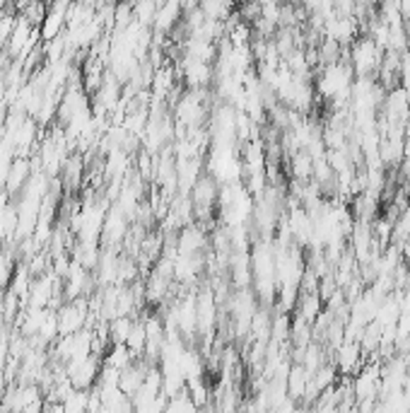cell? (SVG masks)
<instances>
[{"mask_svg":"<svg viewBox=\"0 0 410 413\" xmlns=\"http://www.w3.org/2000/svg\"><path fill=\"white\" fill-rule=\"evenodd\" d=\"M316 90L321 97L333 102L348 99L352 92V68L345 63H328L323 65L321 75H318Z\"/></svg>","mask_w":410,"mask_h":413,"instance_id":"obj_1","label":"cell"},{"mask_svg":"<svg viewBox=\"0 0 410 413\" xmlns=\"http://www.w3.org/2000/svg\"><path fill=\"white\" fill-rule=\"evenodd\" d=\"M350 60H352V68H355L359 75L372 73V70H377L379 65H382V46L374 42V39H359V42L352 44Z\"/></svg>","mask_w":410,"mask_h":413,"instance_id":"obj_2","label":"cell"},{"mask_svg":"<svg viewBox=\"0 0 410 413\" xmlns=\"http://www.w3.org/2000/svg\"><path fill=\"white\" fill-rule=\"evenodd\" d=\"M99 360L94 358L92 353L85 355V358H78V360H70L68 365V380L70 384L75 387V389H85L87 391L89 387L97 382V375H99Z\"/></svg>","mask_w":410,"mask_h":413,"instance_id":"obj_3","label":"cell"},{"mask_svg":"<svg viewBox=\"0 0 410 413\" xmlns=\"http://www.w3.org/2000/svg\"><path fill=\"white\" fill-rule=\"evenodd\" d=\"M83 324H85V309L80 307V305H65L58 312V331L63 336L80 331Z\"/></svg>","mask_w":410,"mask_h":413,"instance_id":"obj_4","label":"cell"},{"mask_svg":"<svg viewBox=\"0 0 410 413\" xmlns=\"http://www.w3.org/2000/svg\"><path fill=\"white\" fill-rule=\"evenodd\" d=\"M205 244V237H203V232H198V229H186L184 232V237H181V242H179V254H196L200 247Z\"/></svg>","mask_w":410,"mask_h":413,"instance_id":"obj_5","label":"cell"},{"mask_svg":"<svg viewBox=\"0 0 410 413\" xmlns=\"http://www.w3.org/2000/svg\"><path fill=\"white\" fill-rule=\"evenodd\" d=\"M29 177V167H27V162H15L12 165V172H10V191H12V188H19L22 186V181H29L27 179Z\"/></svg>","mask_w":410,"mask_h":413,"instance_id":"obj_6","label":"cell"},{"mask_svg":"<svg viewBox=\"0 0 410 413\" xmlns=\"http://www.w3.org/2000/svg\"><path fill=\"white\" fill-rule=\"evenodd\" d=\"M406 259L410 261V242H408V247H406Z\"/></svg>","mask_w":410,"mask_h":413,"instance_id":"obj_7","label":"cell"}]
</instances>
